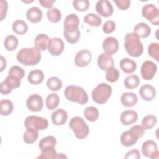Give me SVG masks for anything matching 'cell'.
<instances>
[{"label": "cell", "instance_id": "6da1fadb", "mask_svg": "<svg viewBox=\"0 0 159 159\" xmlns=\"http://www.w3.org/2000/svg\"><path fill=\"white\" fill-rule=\"evenodd\" d=\"M17 61L25 66H32L38 64L41 60L40 51L35 47L22 48L16 56Z\"/></svg>", "mask_w": 159, "mask_h": 159}, {"label": "cell", "instance_id": "7a4b0ae2", "mask_svg": "<svg viewBox=\"0 0 159 159\" xmlns=\"http://www.w3.org/2000/svg\"><path fill=\"white\" fill-rule=\"evenodd\" d=\"M124 47L127 53L132 57H140L143 52V46L140 37L134 32L127 33L125 35Z\"/></svg>", "mask_w": 159, "mask_h": 159}, {"label": "cell", "instance_id": "3957f363", "mask_svg": "<svg viewBox=\"0 0 159 159\" xmlns=\"http://www.w3.org/2000/svg\"><path fill=\"white\" fill-rule=\"evenodd\" d=\"M64 94L68 101L77 102L81 105L85 104L88 101V94L81 86H68L64 90Z\"/></svg>", "mask_w": 159, "mask_h": 159}, {"label": "cell", "instance_id": "277c9868", "mask_svg": "<svg viewBox=\"0 0 159 159\" xmlns=\"http://www.w3.org/2000/svg\"><path fill=\"white\" fill-rule=\"evenodd\" d=\"M112 93V88L107 83H102L99 84L93 89L91 96L93 101L99 104L106 103L111 97Z\"/></svg>", "mask_w": 159, "mask_h": 159}, {"label": "cell", "instance_id": "5b68a950", "mask_svg": "<svg viewBox=\"0 0 159 159\" xmlns=\"http://www.w3.org/2000/svg\"><path fill=\"white\" fill-rule=\"evenodd\" d=\"M69 127L76 137L80 140L85 139L89 134V127L83 119L80 117H73L69 122Z\"/></svg>", "mask_w": 159, "mask_h": 159}, {"label": "cell", "instance_id": "8992f818", "mask_svg": "<svg viewBox=\"0 0 159 159\" xmlns=\"http://www.w3.org/2000/svg\"><path fill=\"white\" fill-rule=\"evenodd\" d=\"M24 125L27 129L34 130H43L48 126V122L47 119L37 116H29L26 117L24 121Z\"/></svg>", "mask_w": 159, "mask_h": 159}, {"label": "cell", "instance_id": "52a82bcc", "mask_svg": "<svg viewBox=\"0 0 159 159\" xmlns=\"http://www.w3.org/2000/svg\"><path fill=\"white\" fill-rule=\"evenodd\" d=\"M142 14L143 17L155 25L159 24V11L158 8L153 4H147L143 6Z\"/></svg>", "mask_w": 159, "mask_h": 159}, {"label": "cell", "instance_id": "ba28073f", "mask_svg": "<svg viewBox=\"0 0 159 159\" xmlns=\"http://www.w3.org/2000/svg\"><path fill=\"white\" fill-rule=\"evenodd\" d=\"M157 71V66L150 60L144 61L140 68L142 77L145 80H150L154 76Z\"/></svg>", "mask_w": 159, "mask_h": 159}, {"label": "cell", "instance_id": "9c48e42d", "mask_svg": "<svg viewBox=\"0 0 159 159\" xmlns=\"http://www.w3.org/2000/svg\"><path fill=\"white\" fill-rule=\"evenodd\" d=\"M27 107L32 112H40L43 106V101L42 96L37 94H32L28 97L26 101Z\"/></svg>", "mask_w": 159, "mask_h": 159}, {"label": "cell", "instance_id": "30bf717a", "mask_svg": "<svg viewBox=\"0 0 159 159\" xmlns=\"http://www.w3.org/2000/svg\"><path fill=\"white\" fill-rule=\"evenodd\" d=\"M65 48V45L61 39L59 37H53L50 39L48 51L53 56H58L61 55Z\"/></svg>", "mask_w": 159, "mask_h": 159}, {"label": "cell", "instance_id": "8fae6325", "mask_svg": "<svg viewBox=\"0 0 159 159\" xmlns=\"http://www.w3.org/2000/svg\"><path fill=\"white\" fill-rule=\"evenodd\" d=\"M92 60L91 52L86 49L79 51L75 57V63L78 67H85L88 66Z\"/></svg>", "mask_w": 159, "mask_h": 159}, {"label": "cell", "instance_id": "7c38bea8", "mask_svg": "<svg viewBox=\"0 0 159 159\" xmlns=\"http://www.w3.org/2000/svg\"><path fill=\"white\" fill-rule=\"evenodd\" d=\"M64 31L73 33L78 30L80 25V19L75 14H68L64 20Z\"/></svg>", "mask_w": 159, "mask_h": 159}, {"label": "cell", "instance_id": "4fadbf2b", "mask_svg": "<svg viewBox=\"0 0 159 159\" xmlns=\"http://www.w3.org/2000/svg\"><path fill=\"white\" fill-rule=\"evenodd\" d=\"M95 9L97 13L104 17L111 16L114 12L112 5L107 0L98 1L96 4Z\"/></svg>", "mask_w": 159, "mask_h": 159}, {"label": "cell", "instance_id": "5bb4252c", "mask_svg": "<svg viewBox=\"0 0 159 159\" xmlns=\"http://www.w3.org/2000/svg\"><path fill=\"white\" fill-rule=\"evenodd\" d=\"M102 48L106 53L112 56L118 51L119 42L115 37H108L103 40Z\"/></svg>", "mask_w": 159, "mask_h": 159}, {"label": "cell", "instance_id": "9a60e30c", "mask_svg": "<svg viewBox=\"0 0 159 159\" xmlns=\"http://www.w3.org/2000/svg\"><path fill=\"white\" fill-rule=\"evenodd\" d=\"M97 63L99 68L103 71H107L112 68L114 64L112 56L106 53L105 52L102 53L98 56Z\"/></svg>", "mask_w": 159, "mask_h": 159}, {"label": "cell", "instance_id": "2e32d148", "mask_svg": "<svg viewBox=\"0 0 159 159\" xmlns=\"http://www.w3.org/2000/svg\"><path fill=\"white\" fill-rule=\"evenodd\" d=\"M139 94L142 99L145 101H150L156 96V89L152 85L144 84L140 87Z\"/></svg>", "mask_w": 159, "mask_h": 159}, {"label": "cell", "instance_id": "e0dca14e", "mask_svg": "<svg viewBox=\"0 0 159 159\" xmlns=\"http://www.w3.org/2000/svg\"><path fill=\"white\" fill-rule=\"evenodd\" d=\"M120 122L124 125H129L137 122L138 114L134 110H126L120 115Z\"/></svg>", "mask_w": 159, "mask_h": 159}, {"label": "cell", "instance_id": "ac0fdd59", "mask_svg": "<svg viewBox=\"0 0 159 159\" xmlns=\"http://www.w3.org/2000/svg\"><path fill=\"white\" fill-rule=\"evenodd\" d=\"M52 121L55 125H63L68 119V114L64 109L60 108L55 111L51 116Z\"/></svg>", "mask_w": 159, "mask_h": 159}, {"label": "cell", "instance_id": "d6986e66", "mask_svg": "<svg viewBox=\"0 0 159 159\" xmlns=\"http://www.w3.org/2000/svg\"><path fill=\"white\" fill-rule=\"evenodd\" d=\"M157 151V145L153 140H147L145 142H143V143L142 145V154L146 157H149L150 158Z\"/></svg>", "mask_w": 159, "mask_h": 159}, {"label": "cell", "instance_id": "ffe728a7", "mask_svg": "<svg viewBox=\"0 0 159 159\" xmlns=\"http://www.w3.org/2000/svg\"><path fill=\"white\" fill-rule=\"evenodd\" d=\"M134 32L140 38L145 39L148 37L151 34V28L146 23L140 22L135 25Z\"/></svg>", "mask_w": 159, "mask_h": 159}, {"label": "cell", "instance_id": "44dd1931", "mask_svg": "<svg viewBox=\"0 0 159 159\" xmlns=\"http://www.w3.org/2000/svg\"><path fill=\"white\" fill-rule=\"evenodd\" d=\"M120 101L122 104L125 107H132L137 104L138 98L137 94L134 93L126 92L122 94Z\"/></svg>", "mask_w": 159, "mask_h": 159}, {"label": "cell", "instance_id": "7402d4cb", "mask_svg": "<svg viewBox=\"0 0 159 159\" xmlns=\"http://www.w3.org/2000/svg\"><path fill=\"white\" fill-rule=\"evenodd\" d=\"M26 17L32 23H37L42 19V12L37 7H32L26 13Z\"/></svg>", "mask_w": 159, "mask_h": 159}, {"label": "cell", "instance_id": "603a6c76", "mask_svg": "<svg viewBox=\"0 0 159 159\" xmlns=\"http://www.w3.org/2000/svg\"><path fill=\"white\" fill-rule=\"evenodd\" d=\"M49 37L45 34H40L36 36L34 40L35 47L40 51L46 50L50 41Z\"/></svg>", "mask_w": 159, "mask_h": 159}, {"label": "cell", "instance_id": "cb8c5ba5", "mask_svg": "<svg viewBox=\"0 0 159 159\" xmlns=\"http://www.w3.org/2000/svg\"><path fill=\"white\" fill-rule=\"evenodd\" d=\"M120 68L125 73H131L137 69V64L135 61L129 58H122L120 61Z\"/></svg>", "mask_w": 159, "mask_h": 159}, {"label": "cell", "instance_id": "d4e9b609", "mask_svg": "<svg viewBox=\"0 0 159 159\" xmlns=\"http://www.w3.org/2000/svg\"><path fill=\"white\" fill-rule=\"evenodd\" d=\"M44 77L43 72L40 70L36 69L29 72L27 76V80L30 84L37 85L43 81Z\"/></svg>", "mask_w": 159, "mask_h": 159}, {"label": "cell", "instance_id": "484cf974", "mask_svg": "<svg viewBox=\"0 0 159 159\" xmlns=\"http://www.w3.org/2000/svg\"><path fill=\"white\" fill-rule=\"evenodd\" d=\"M14 110V104L9 99H2L0 101V114L1 116L10 115Z\"/></svg>", "mask_w": 159, "mask_h": 159}, {"label": "cell", "instance_id": "4316f807", "mask_svg": "<svg viewBox=\"0 0 159 159\" xmlns=\"http://www.w3.org/2000/svg\"><path fill=\"white\" fill-rule=\"evenodd\" d=\"M56 143L57 140L55 137L52 135H48L42 138L40 140L39 143V147L40 150L42 151L46 148L55 147Z\"/></svg>", "mask_w": 159, "mask_h": 159}, {"label": "cell", "instance_id": "83f0119b", "mask_svg": "<svg viewBox=\"0 0 159 159\" xmlns=\"http://www.w3.org/2000/svg\"><path fill=\"white\" fill-rule=\"evenodd\" d=\"M12 30L18 35H24L28 30V25L22 20H16L12 24Z\"/></svg>", "mask_w": 159, "mask_h": 159}, {"label": "cell", "instance_id": "f1b7e54d", "mask_svg": "<svg viewBox=\"0 0 159 159\" xmlns=\"http://www.w3.org/2000/svg\"><path fill=\"white\" fill-rule=\"evenodd\" d=\"M84 116L88 121L95 122L98 119L99 113L96 107L88 106L84 111Z\"/></svg>", "mask_w": 159, "mask_h": 159}, {"label": "cell", "instance_id": "f546056e", "mask_svg": "<svg viewBox=\"0 0 159 159\" xmlns=\"http://www.w3.org/2000/svg\"><path fill=\"white\" fill-rule=\"evenodd\" d=\"M60 102V98L57 94L51 93L48 94L45 100V104L48 109L53 110L56 109Z\"/></svg>", "mask_w": 159, "mask_h": 159}, {"label": "cell", "instance_id": "4dcf8cb0", "mask_svg": "<svg viewBox=\"0 0 159 159\" xmlns=\"http://www.w3.org/2000/svg\"><path fill=\"white\" fill-rule=\"evenodd\" d=\"M137 140L135 139L129 132V130L124 132L120 136V142L124 147H129L136 143Z\"/></svg>", "mask_w": 159, "mask_h": 159}, {"label": "cell", "instance_id": "1f68e13d", "mask_svg": "<svg viewBox=\"0 0 159 159\" xmlns=\"http://www.w3.org/2000/svg\"><path fill=\"white\" fill-rule=\"evenodd\" d=\"M140 84V79L138 76L135 75H131L127 76L124 81V84L125 87L129 89H132L138 87Z\"/></svg>", "mask_w": 159, "mask_h": 159}, {"label": "cell", "instance_id": "d6a6232c", "mask_svg": "<svg viewBox=\"0 0 159 159\" xmlns=\"http://www.w3.org/2000/svg\"><path fill=\"white\" fill-rule=\"evenodd\" d=\"M18 39L13 35H7L4 41V45L5 48L8 51L14 50L18 45Z\"/></svg>", "mask_w": 159, "mask_h": 159}, {"label": "cell", "instance_id": "836d02e7", "mask_svg": "<svg viewBox=\"0 0 159 159\" xmlns=\"http://www.w3.org/2000/svg\"><path fill=\"white\" fill-rule=\"evenodd\" d=\"M83 21L84 23L89 24L90 26L99 27L101 24L102 19L98 15L93 13H89L85 16L83 19Z\"/></svg>", "mask_w": 159, "mask_h": 159}, {"label": "cell", "instance_id": "e575fe53", "mask_svg": "<svg viewBox=\"0 0 159 159\" xmlns=\"http://www.w3.org/2000/svg\"><path fill=\"white\" fill-rule=\"evenodd\" d=\"M63 83L60 79L56 76H52L47 80V86L52 91H57L62 87Z\"/></svg>", "mask_w": 159, "mask_h": 159}, {"label": "cell", "instance_id": "d590c367", "mask_svg": "<svg viewBox=\"0 0 159 159\" xmlns=\"http://www.w3.org/2000/svg\"><path fill=\"white\" fill-rule=\"evenodd\" d=\"M47 16L48 20L51 22L57 23L61 20L62 15L58 9L56 7H53L48 10Z\"/></svg>", "mask_w": 159, "mask_h": 159}, {"label": "cell", "instance_id": "8d00e7d4", "mask_svg": "<svg viewBox=\"0 0 159 159\" xmlns=\"http://www.w3.org/2000/svg\"><path fill=\"white\" fill-rule=\"evenodd\" d=\"M38 137V131L32 129H27L23 135V140L26 143L32 144L37 141Z\"/></svg>", "mask_w": 159, "mask_h": 159}, {"label": "cell", "instance_id": "74e56055", "mask_svg": "<svg viewBox=\"0 0 159 159\" xmlns=\"http://www.w3.org/2000/svg\"><path fill=\"white\" fill-rule=\"evenodd\" d=\"M157 119L154 115H147L142 120V126L145 129L148 130L153 128L157 124Z\"/></svg>", "mask_w": 159, "mask_h": 159}, {"label": "cell", "instance_id": "f35d334b", "mask_svg": "<svg viewBox=\"0 0 159 159\" xmlns=\"http://www.w3.org/2000/svg\"><path fill=\"white\" fill-rule=\"evenodd\" d=\"M120 76L119 71L117 68L112 67L106 71V79L107 81L111 83H114L117 81Z\"/></svg>", "mask_w": 159, "mask_h": 159}, {"label": "cell", "instance_id": "ab89813d", "mask_svg": "<svg viewBox=\"0 0 159 159\" xmlns=\"http://www.w3.org/2000/svg\"><path fill=\"white\" fill-rule=\"evenodd\" d=\"M63 35H64V37L66 39V40L69 43L75 44L78 42L80 38L81 33H80V31L79 29L73 33H69V32L63 31Z\"/></svg>", "mask_w": 159, "mask_h": 159}, {"label": "cell", "instance_id": "60d3db41", "mask_svg": "<svg viewBox=\"0 0 159 159\" xmlns=\"http://www.w3.org/2000/svg\"><path fill=\"white\" fill-rule=\"evenodd\" d=\"M73 7L79 12H84L89 7V2L88 0H74L73 1Z\"/></svg>", "mask_w": 159, "mask_h": 159}, {"label": "cell", "instance_id": "b9f144b4", "mask_svg": "<svg viewBox=\"0 0 159 159\" xmlns=\"http://www.w3.org/2000/svg\"><path fill=\"white\" fill-rule=\"evenodd\" d=\"M41 153L37 158H57V153L55 149V147H51L46 148L41 151Z\"/></svg>", "mask_w": 159, "mask_h": 159}, {"label": "cell", "instance_id": "7bdbcfd3", "mask_svg": "<svg viewBox=\"0 0 159 159\" xmlns=\"http://www.w3.org/2000/svg\"><path fill=\"white\" fill-rule=\"evenodd\" d=\"M130 134L137 140L142 137L145 134V129L139 125L132 126L129 130Z\"/></svg>", "mask_w": 159, "mask_h": 159}, {"label": "cell", "instance_id": "ee69618b", "mask_svg": "<svg viewBox=\"0 0 159 159\" xmlns=\"http://www.w3.org/2000/svg\"><path fill=\"white\" fill-rule=\"evenodd\" d=\"M148 55L156 61H158L159 55V45L157 42L151 43L148 47Z\"/></svg>", "mask_w": 159, "mask_h": 159}, {"label": "cell", "instance_id": "f6af8a7d", "mask_svg": "<svg viewBox=\"0 0 159 159\" xmlns=\"http://www.w3.org/2000/svg\"><path fill=\"white\" fill-rule=\"evenodd\" d=\"M4 81L12 88H17L20 86L21 84V80L20 79L9 75L7 76H6Z\"/></svg>", "mask_w": 159, "mask_h": 159}, {"label": "cell", "instance_id": "bcb514c9", "mask_svg": "<svg viewBox=\"0 0 159 159\" xmlns=\"http://www.w3.org/2000/svg\"><path fill=\"white\" fill-rule=\"evenodd\" d=\"M9 75L14 76L21 80L24 76L25 71L22 68L17 65H14L9 69Z\"/></svg>", "mask_w": 159, "mask_h": 159}, {"label": "cell", "instance_id": "7dc6e473", "mask_svg": "<svg viewBox=\"0 0 159 159\" xmlns=\"http://www.w3.org/2000/svg\"><path fill=\"white\" fill-rule=\"evenodd\" d=\"M116 22L113 20H108L106 22L102 27L103 32L105 34H111L116 29Z\"/></svg>", "mask_w": 159, "mask_h": 159}, {"label": "cell", "instance_id": "c3c4849f", "mask_svg": "<svg viewBox=\"0 0 159 159\" xmlns=\"http://www.w3.org/2000/svg\"><path fill=\"white\" fill-rule=\"evenodd\" d=\"M114 2L117 7L120 10L127 9L130 7L131 3L130 0H114Z\"/></svg>", "mask_w": 159, "mask_h": 159}, {"label": "cell", "instance_id": "681fc988", "mask_svg": "<svg viewBox=\"0 0 159 159\" xmlns=\"http://www.w3.org/2000/svg\"><path fill=\"white\" fill-rule=\"evenodd\" d=\"M140 158V152L137 149H133L130 151H129L125 156L124 157V158H132V159H139Z\"/></svg>", "mask_w": 159, "mask_h": 159}, {"label": "cell", "instance_id": "f907efd6", "mask_svg": "<svg viewBox=\"0 0 159 159\" xmlns=\"http://www.w3.org/2000/svg\"><path fill=\"white\" fill-rule=\"evenodd\" d=\"M12 91V89L4 81L1 83L0 91L2 94L7 95L9 93H11Z\"/></svg>", "mask_w": 159, "mask_h": 159}, {"label": "cell", "instance_id": "816d5d0a", "mask_svg": "<svg viewBox=\"0 0 159 159\" xmlns=\"http://www.w3.org/2000/svg\"><path fill=\"white\" fill-rule=\"evenodd\" d=\"M8 9V4L6 1L2 0L1 1V21H2L6 16Z\"/></svg>", "mask_w": 159, "mask_h": 159}, {"label": "cell", "instance_id": "f5cc1de1", "mask_svg": "<svg viewBox=\"0 0 159 159\" xmlns=\"http://www.w3.org/2000/svg\"><path fill=\"white\" fill-rule=\"evenodd\" d=\"M39 3L41 4V6L45 8H50L53 6V3L55 2V1L52 0H39Z\"/></svg>", "mask_w": 159, "mask_h": 159}, {"label": "cell", "instance_id": "db71d44e", "mask_svg": "<svg viewBox=\"0 0 159 159\" xmlns=\"http://www.w3.org/2000/svg\"><path fill=\"white\" fill-rule=\"evenodd\" d=\"M1 72L3 71L6 67V61L3 56H1Z\"/></svg>", "mask_w": 159, "mask_h": 159}, {"label": "cell", "instance_id": "11a10c76", "mask_svg": "<svg viewBox=\"0 0 159 159\" xmlns=\"http://www.w3.org/2000/svg\"><path fill=\"white\" fill-rule=\"evenodd\" d=\"M23 2H25V3H30V2H33V1H23Z\"/></svg>", "mask_w": 159, "mask_h": 159}]
</instances>
